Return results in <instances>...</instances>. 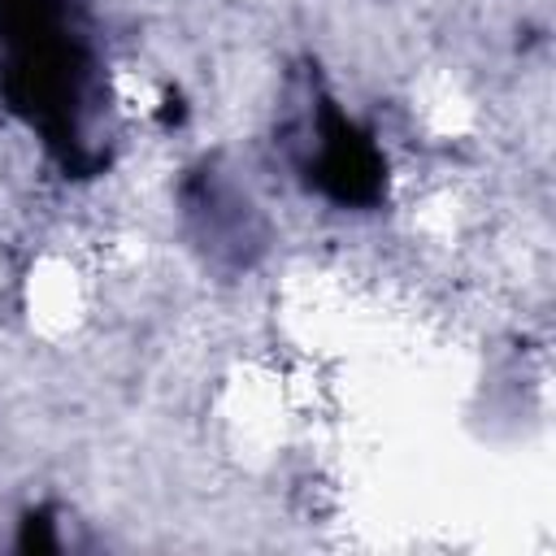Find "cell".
<instances>
[{
  "instance_id": "obj_1",
  "label": "cell",
  "mask_w": 556,
  "mask_h": 556,
  "mask_svg": "<svg viewBox=\"0 0 556 556\" xmlns=\"http://www.w3.org/2000/svg\"><path fill=\"white\" fill-rule=\"evenodd\" d=\"M70 35L61 13L43 0L13 9L4 22V87L48 135L78 130V100L87 91V52Z\"/></svg>"
}]
</instances>
